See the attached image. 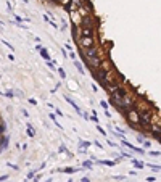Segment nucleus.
Returning a JSON list of instances; mask_svg holds the SVG:
<instances>
[{
    "label": "nucleus",
    "mask_w": 161,
    "mask_h": 182,
    "mask_svg": "<svg viewBox=\"0 0 161 182\" xmlns=\"http://www.w3.org/2000/svg\"><path fill=\"white\" fill-rule=\"evenodd\" d=\"M124 116H126V121H127L132 127H139L140 126V113H139V110L135 108V106L127 110V111L124 113Z\"/></svg>",
    "instance_id": "obj_1"
},
{
    "label": "nucleus",
    "mask_w": 161,
    "mask_h": 182,
    "mask_svg": "<svg viewBox=\"0 0 161 182\" xmlns=\"http://www.w3.org/2000/svg\"><path fill=\"white\" fill-rule=\"evenodd\" d=\"M155 111L156 108H150L147 111H142L140 113V127H150L151 123H153V116H155Z\"/></svg>",
    "instance_id": "obj_2"
},
{
    "label": "nucleus",
    "mask_w": 161,
    "mask_h": 182,
    "mask_svg": "<svg viewBox=\"0 0 161 182\" xmlns=\"http://www.w3.org/2000/svg\"><path fill=\"white\" fill-rule=\"evenodd\" d=\"M97 24H98V18L94 16L92 13L82 18V23H81V26H87V28H95Z\"/></svg>",
    "instance_id": "obj_3"
},
{
    "label": "nucleus",
    "mask_w": 161,
    "mask_h": 182,
    "mask_svg": "<svg viewBox=\"0 0 161 182\" xmlns=\"http://www.w3.org/2000/svg\"><path fill=\"white\" fill-rule=\"evenodd\" d=\"M79 45L84 48V50H87V48L94 47L95 45V37H87V35H81L79 39Z\"/></svg>",
    "instance_id": "obj_4"
},
{
    "label": "nucleus",
    "mask_w": 161,
    "mask_h": 182,
    "mask_svg": "<svg viewBox=\"0 0 161 182\" xmlns=\"http://www.w3.org/2000/svg\"><path fill=\"white\" fill-rule=\"evenodd\" d=\"M100 55V52H98V48L97 47H90V48H87V50L82 53V56H84V60H90V58H95V56H98Z\"/></svg>",
    "instance_id": "obj_5"
},
{
    "label": "nucleus",
    "mask_w": 161,
    "mask_h": 182,
    "mask_svg": "<svg viewBox=\"0 0 161 182\" xmlns=\"http://www.w3.org/2000/svg\"><path fill=\"white\" fill-rule=\"evenodd\" d=\"M121 142H123V145L126 148H129V150H132V152H135V153H142V155H145V150L140 148V147H135V145H132V144H129L127 140H124V139H121Z\"/></svg>",
    "instance_id": "obj_6"
},
{
    "label": "nucleus",
    "mask_w": 161,
    "mask_h": 182,
    "mask_svg": "<svg viewBox=\"0 0 161 182\" xmlns=\"http://www.w3.org/2000/svg\"><path fill=\"white\" fill-rule=\"evenodd\" d=\"M69 16H71V21L74 24H79L82 23V15H81V11L79 10H74V11H69Z\"/></svg>",
    "instance_id": "obj_7"
},
{
    "label": "nucleus",
    "mask_w": 161,
    "mask_h": 182,
    "mask_svg": "<svg viewBox=\"0 0 161 182\" xmlns=\"http://www.w3.org/2000/svg\"><path fill=\"white\" fill-rule=\"evenodd\" d=\"M81 35H87V37H95L94 28H87V26H81Z\"/></svg>",
    "instance_id": "obj_8"
},
{
    "label": "nucleus",
    "mask_w": 161,
    "mask_h": 182,
    "mask_svg": "<svg viewBox=\"0 0 161 182\" xmlns=\"http://www.w3.org/2000/svg\"><path fill=\"white\" fill-rule=\"evenodd\" d=\"M37 50L40 52V56L43 60H47V61H50V55H49V50L47 48H43L42 45H37Z\"/></svg>",
    "instance_id": "obj_9"
},
{
    "label": "nucleus",
    "mask_w": 161,
    "mask_h": 182,
    "mask_svg": "<svg viewBox=\"0 0 161 182\" xmlns=\"http://www.w3.org/2000/svg\"><path fill=\"white\" fill-rule=\"evenodd\" d=\"M64 100H66L68 103H71V106H73V108H74V110H76V111L79 113V114H82V111H81V108H79V106H77V105L74 103V100H73V98H71V97H69V95H64Z\"/></svg>",
    "instance_id": "obj_10"
},
{
    "label": "nucleus",
    "mask_w": 161,
    "mask_h": 182,
    "mask_svg": "<svg viewBox=\"0 0 161 182\" xmlns=\"http://www.w3.org/2000/svg\"><path fill=\"white\" fill-rule=\"evenodd\" d=\"M81 169H84V168H61V169H58L60 172H68V174H73V172H77V171H81Z\"/></svg>",
    "instance_id": "obj_11"
},
{
    "label": "nucleus",
    "mask_w": 161,
    "mask_h": 182,
    "mask_svg": "<svg viewBox=\"0 0 161 182\" xmlns=\"http://www.w3.org/2000/svg\"><path fill=\"white\" fill-rule=\"evenodd\" d=\"M130 163H132V166H134V168H137V169H143V166H145L142 161H139V159H135V158L130 159Z\"/></svg>",
    "instance_id": "obj_12"
},
{
    "label": "nucleus",
    "mask_w": 161,
    "mask_h": 182,
    "mask_svg": "<svg viewBox=\"0 0 161 182\" xmlns=\"http://www.w3.org/2000/svg\"><path fill=\"white\" fill-rule=\"evenodd\" d=\"M98 165H105V166H114L116 161H110V159H97Z\"/></svg>",
    "instance_id": "obj_13"
},
{
    "label": "nucleus",
    "mask_w": 161,
    "mask_h": 182,
    "mask_svg": "<svg viewBox=\"0 0 161 182\" xmlns=\"http://www.w3.org/2000/svg\"><path fill=\"white\" fill-rule=\"evenodd\" d=\"M82 166H84V169H90V168L94 166V161H92V159H90V161L87 159V161H84V163H82Z\"/></svg>",
    "instance_id": "obj_14"
},
{
    "label": "nucleus",
    "mask_w": 161,
    "mask_h": 182,
    "mask_svg": "<svg viewBox=\"0 0 161 182\" xmlns=\"http://www.w3.org/2000/svg\"><path fill=\"white\" fill-rule=\"evenodd\" d=\"M50 119H52V121H53V123L56 124V127H58V129H63V127H61V124H60L58 121H56V116H55L53 113H50Z\"/></svg>",
    "instance_id": "obj_15"
},
{
    "label": "nucleus",
    "mask_w": 161,
    "mask_h": 182,
    "mask_svg": "<svg viewBox=\"0 0 161 182\" xmlns=\"http://www.w3.org/2000/svg\"><path fill=\"white\" fill-rule=\"evenodd\" d=\"M79 145H81V148H87V147H90V145H92V142H87V140H81V142H79Z\"/></svg>",
    "instance_id": "obj_16"
},
{
    "label": "nucleus",
    "mask_w": 161,
    "mask_h": 182,
    "mask_svg": "<svg viewBox=\"0 0 161 182\" xmlns=\"http://www.w3.org/2000/svg\"><path fill=\"white\" fill-rule=\"evenodd\" d=\"M74 66L77 68V71H79L81 74H84V73H85V71H84V68H82V65L79 63V61H74Z\"/></svg>",
    "instance_id": "obj_17"
},
{
    "label": "nucleus",
    "mask_w": 161,
    "mask_h": 182,
    "mask_svg": "<svg viewBox=\"0 0 161 182\" xmlns=\"http://www.w3.org/2000/svg\"><path fill=\"white\" fill-rule=\"evenodd\" d=\"M148 168H150V169L153 171V172H156V171H161V166H158V165H151V163L148 165Z\"/></svg>",
    "instance_id": "obj_18"
},
{
    "label": "nucleus",
    "mask_w": 161,
    "mask_h": 182,
    "mask_svg": "<svg viewBox=\"0 0 161 182\" xmlns=\"http://www.w3.org/2000/svg\"><path fill=\"white\" fill-rule=\"evenodd\" d=\"M28 134H29V137H34V135H36V132H34V127L31 126V124H28Z\"/></svg>",
    "instance_id": "obj_19"
},
{
    "label": "nucleus",
    "mask_w": 161,
    "mask_h": 182,
    "mask_svg": "<svg viewBox=\"0 0 161 182\" xmlns=\"http://www.w3.org/2000/svg\"><path fill=\"white\" fill-rule=\"evenodd\" d=\"M58 74H60V77H66V73H64V69L63 68H58Z\"/></svg>",
    "instance_id": "obj_20"
},
{
    "label": "nucleus",
    "mask_w": 161,
    "mask_h": 182,
    "mask_svg": "<svg viewBox=\"0 0 161 182\" xmlns=\"http://www.w3.org/2000/svg\"><path fill=\"white\" fill-rule=\"evenodd\" d=\"M100 106H102L103 110H108V103H106L105 100H100Z\"/></svg>",
    "instance_id": "obj_21"
},
{
    "label": "nucleus",
    "mask_w": 161,
    "mask_h": 182,
    "mask_svg": "<svg viewBox=\"0 0 161 182\" xmlns=\"http://www.w3.org/2000/svg\"><path fill=\"white\" fill-rule=\"evenodd\" d=\"M97 129H98V132H100V134H103V135H106V132H105V129H103V127H102V126H98V124H97Z\"/></svg>",
    "instance_id": "obj_22"
},
{
    "label": "nucleus",
    "mask_w": 161,
    "mask_h": 182,
    "mask_svg": "<svg viewBox=\"0 0 161 182\" xmlns=\"http://www.w3.org/2000/svg\"><path fill=\"white\" fill-rule=\"evenodd\" d=\"M58 152H60V153H63V152H64V153H69V152H68V148L64 147V145H61V147H60V150H58Z\"/></svg>",
    "instance_id": "obj_23"
},
{
    "label": "nucleus",
    "mask_w": 161,
    "mask_h": 182,
    "mask_svg": "<svg viewBox=\"0 0 161 182\" xmlns=\"http://www.w3.org/2000/svg\"><path fill=\"white\" fill-rule=\"evenodd\" d=\"M2 44H3V45H7L8 48H10V50H13V45H11V44H8L7 41H3V39H2Z\"/></svg>",
    "instance_id": "obj_24"
},
{
    "label": "nucleus",
    "mask_w": 161,
    "mask_h": 182,
    "mask_svg": "<svg viewBox=\"0 0 161 182\" xmlns=\"http://www.w3.org/2000/svg\"><path fill=\"white\" fill-rule=\"evenodd\" d=\"M90 118H92V121L98 123V118H97V113H95V111H92V116H90Z\"/></svg>",
    "instance_id": "obj_25"
},
{
    "label": "nucleus",
    "mask_w": 161,
    "mask_h": 182,
    "mask_svg": "<svg viewBox=\"0 0 161 182\" xmlns=\"http://www.w3.org/2000/svg\"><path fill=\"white\" fill-rule=\"evenodd\" d=\"M148 155H150V156H159L161 153H159V152H155V150H153V152H150Z\"/></svg>",
    "instance_id": "obj_26"
},
{
    "label": "nucleus",
    "mask_w": 161,
    "mask_h": 182,
    "mask_svg": "<svg viewBox=\"0 0 161 182\" xmlns=\"http://www.w3.org/2000/svg\"><path fill=\"white\" fill-rule=\"evenodd\" d=\"M7 166H8V168H13V169H15V171H16V169H19V168L16 166V165H11V163H7Z\"/></svg>",
    "instance_id": "obj_27"
},
{
    "label": "nucleus",
    "mask_w": 161,
    "mask_h": 182,
    "mask_svg": "<svg viewBox=\"0 0 161 182\" xmlns=\"http://www.w3.org/2000/svg\"><path fill=\"white\" fill-rule=\"evenodd\" d=\"M5 132V124H0V135Z\"/></svg>",
    "instance_id": "obj_28"
},
{
    "label": "nucleus",
    "mask_w": 161,
    "mask_h": 182,
    "mask_svg": "<svg viewBox=\"0 0 161 182\" xmlns=\"http://www.w3.org/2000/svg\"><path fill=\"white\" fill-rule=\"evenodd\" d=\"M34 174H36V169H34V171H31V172L28 174V179H32V177H34Z\"/></svg>",
    "instance_id": "obj_29"
},
{
    "label": "nucleus",
    "mask_w": 161,
    "mask_h": 182,
    "mask_svg": "<svg viewBox=\"0 0 161 182\" xmlns=\"http://www.w3.org/2000/svg\"><path fill=\"white\" fill-rule=\"evenodd\" d=\"M8 179V174H3V176H0V182H3V180H7Z\"/></svg>",
    "instance_id": "obj_30"
},
{
    "label": "nucleus",
    "mask_w": 161,
    "mask_h": 182,
    "mask_svg": "<svg viewBox=\"0 0 161 182\" xmlns=\"http://www.w3.org/2000/svg\"><path fill=\"white\" fill-rule=\"evenodd\" d=\"M53 65H55V61H49V68H50V69H55Z\"/></svg>",
    "instance_id": "obj_31"
},
{
    "label": "nucleus",
    "mask_w": 161,
    "mask_h": 182,
    "mask_svg": "<svg viewBox=\"0 0 161 182\" xmlns=\"http://www.w3.org/2000/svg\"><path fill=\"white\" fill-rule=\"evenodd\" d=\"M29 103L31 105H37V100L36 98H29Z\"/></svg>",
    "instance_id": "obj_32"
},
{
    "label": "nucleus",
    "mask_w": 161,
    "mask_h": 182,
    "mask_svg": "<svg viewBox=\"0 0 161 182\" xmlns=\"http://www.w3.org/2000/svg\"><path fill=\"white\" fill-rule=\"evenodd\" d=\"M150 145H151V142H143V147L145 148H150Z\"/></svg>",
    "instance_id": "obj_33"
},
{
    "label": "nucleus",
    "mask_w": 161,
    "mask_h": 182,
    "mask_svg": "<svg viewBox=\"0 0 161 182\" xmlns=\"http://www.w3.org/2000/svg\"><path fill=\"white\" fill-rule=\"evenodd\" d=\"M114 179H116V180H123L124 176H114Z\"/></svg>",
    "instance_id": "obj_34"
},
{
    "label": "nucleus",
    "mask_w": 161,
    "mask_h": 182,
    "mask_svg": "<svg viewBox=\"0 0 161 182\" xmlns=\"http://www.w3.org/2000/svg\"><path fill=\"white\" fill-rule=\"evenodd\" d=\"M55 111H56V114H58V116H63V111H61V110H55Z\"/></svg>",
    "instance_id": "obj_35"
},
{
    "label": "nucleus",
    "mask_w": 161,
    "mask_h": 182,
    "mask_svg": "<svg viewBox=\"0 0 161 182\" xmlns=\"http://www.w3.org/2000/svg\"><path fill=\"white\" fill-rule=\"evenodd\" d=\"M5 95H7V97H10V98H11V97H13V95H15V94H13V92H7V94H5Z\"/></svg>",
    "instance_id": "obj_36"
},
{
    "label": "nucleus",
    "mask_w": 161,
    "mask_h": 182,
    "mask_svg": "<svg viewBox=\"0 0 161 182\" xmlns=\"http://www.w3.org/2000/svg\"><path fill=\"white\" fill-rule=\"evenodd\" d=\"M82 182H90V179L89 177H82Z\"/></svg>",
    "instance_id": "obj_37"
},
{
    "label": "nucleus",
    "mask_w": 161,
    "mask_h": 182,
    "mask_svg": "<svg viewBox=\"0 0 161 182\" xmlns=\"http://www.w3.org/2000/svg\"><path fill=\"white\" fill-rule=\"evenodd\" d=\"M3 182H10V180H3Z\"/></svg>",
    "instance_id": "obj_38"
}]
</instances>
